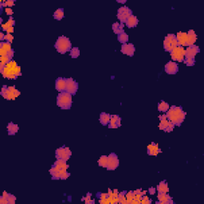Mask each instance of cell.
Segmentation results:
<instances>
[{"label":"cell","mask_w":204,"mask_h":204,"mask_svg":"<svg viewBox=\"0 0 204 204\" xmlns=\"http://www.w3.org/2000/svg\"><path fill=\"white\" fill-rule=\"evenodd\" d=\"M167 121H171L175 126H180L181 124L185 120L186 113L183 110L181 106H171L166 113Z\"/></svg>","instance_id":"1"},{"label":"cell","mask_w":204,"mask_h":204,"mask_svg":"<svg viewBox=\"0 0 204 204\" xmlns=\"http://www.w3.org/2000/svg\"><path fill=\"white\" fill-rule=\"evenodd\" d=\"M55 49H57V51L58 53H67V52H70V50L72 49V43L70 42L69 38L65 37V36H60L58 37L57 39V41L55 42L54 45Z\"/></svg>","instance_id":"2"},{"label":"cell","mask_w":204,"mask_h":204,"mask_svg":"<svg viewBox=\"0 0 204 204\" xmlns=\"http://www.w3.org/2000/svg\"><path fill=\"white\" fill-rule=\"evenodd\" d=\"M72 95L66 93L65 91L61 92L57 97V105L61 109H70L72 107Z\"/></svg>","instance_id":"3"},{"label":"cell","mask_w":204,"mask_h":204,"mask_svg":"<svg viewBox=\"0 0 204 204\" xmlns=\"http://www.w3.org/2000/svg\"><path fill=\"white\" fill-rule=\"evenodd\" d=\"M171 56L172 60L182 62L185 58V49H183V46L179 45L177 47L172 49V51L171 52Z\"/></svg>","instance_id":"4"},{"label":"cell","mask_w":204,"mask_h":204,"mask_svg":"<svg viewBox=\"0 0 204 204\" xmlns=\"http://www.w3.org/2000/svg\"><path fill=\"white\" fill-rule=\"evenodd\" d=\"M131 15H132V11L128 7H121L117 10V19L123 24Z\"/></svg>","instance_id":"5"},{"label":"cell","mask_w":204,"mask_h":204,"mask_svg":"<svg viewBox=\"0 0 204 204\" xmlns=\"http://www.w3.org/2000/svg\"><path fill=\"white\" fill-rule=\"evenodd\" d=\"M72 155V151L67 147H61L57 148L55 151V157L56 159H61L65 160H69Z\"/></svg>","instance_id":"6"},{"label":"cell","mask_w":204,"mask_h":204,"mask_svg":"<svg viewBox=\"0 0 204 204\" xmlns=\"http://www.w3.org/2000/svg\"><path fill=\"white\" fill-rule=\"evenodd\" d=\"M119 167V159L117 154L114 152L110 153V155L108 156V163H107V170L114 171Z\"/></svg>","instance_id":"7"},{"label":"cell","mask_w":204,"mask_h":204,"mask_svg":"<svg viewBox=\"0 0 204 204\" xmlns=\"http://www.w3.org/2000/svg\"><path fill=\"white\" fill-rule=\"evenodd\" d=\"M78 89V83L73 78H66V86L65 92L72 96L75 95Z\"/></svg>","instance_id":"8"},{"label":"cell","mask_w":204,"mask_h":204,"mask_svg":"<svg viewBox=\"0 0 204 204\" xmlns=\"http://www.w3.org/2000/svg\"><path fill=\"white\" fill-rule=\"evenodd\" d=\"M158 201L155 202V203L157 204H173L174 202L172 201V198L167 195V193L163 192H158L157 195Z\"/></svg>","instance_id":"9"},{"label":"cell","mask_w":204,"mask_h":204,"mask_svg":"<svg viewBox=\"0 0 204 204\" xmlns=\"http://www.w3.org/2000/svg\"><path fill=\"white\" fill-rule=\"evenodd\" d=\"M121 53L126 54L128 56L132 57L136 51V48L132 43H125L121 45Z\"/></svg>","instance_id":"10"},{"label":"cell","mask_w":204,"mask_h":204,"mask_svg":"<svg viewBox=\"0 0 204 204\" xmlns=\"http://www.w3.org/2000/svg\"><path fill=\"white\" fill-rule=\"evenodd\" d=\"M199 52L200 49L198 45H192L188 46L185 50V58H195V55Z\"/></svg>","instance_id":"11"},{"label":"cell","mask_w":204,"mask_h":204,"mask_svg":"<svg viewBox=\"0 0 204 204\" xmlns=\"http://www.w3.org/2000/svg\"><path fill=\"white\" fill-rule=\"evenodd\" d=\"M164 70L167 74H176L179 71V66L177 63H175L174 61H168L164 67Z\"/></svg>","instance_id":"12"},{"label":"cell","mask_w":204,"mask_h":204,"mask_svg":"<svg viewBox=\"0 0 204 204\" xmlns=\"http://www.w3.org/2000/svg\"><path fill=\"white\" fill-rule=\"evenodd\" d=\"M109 129H117L121 126V118L118 115H110Z\"/></svg>","instance_id":"13"},{"label":"cell","mask_w":204,"mask_h":204,"mask_svg":"<svg viewBox=\"0 0 204 204\" xmlns=\"http://www.w3.org/2000/svg\"><path fill=\"white\" fill-rule=\"evenodd\" d=\"M66 86V78L63 77H58L55 81V89L58 92H64L65 90Z\"/></svg>","instance_id":"14"},{"label":"cell","mask_w":204,"mask_h":204,"mask_svg":"<svg viewBox=\"0 0 204 204\" xmlns=\"http://www.w3.org/2000/svg\"><path fill=\"white\" fill-rule=\"evenodd\" d=\"M197 40V35L195 33V31L193 30H190L187 33V42L186 45L187 46H191L195 44V42Z\"/></svg>","instance_id":"15"},{"label":"cell","mask_w":204,"mask_h":204,"mask_svg":"<svg viewBox=\"0 0 204 204\" xmlns=\"http://www.w3.org/2000/svg\"><path fill=\"white\" fill-rule=\"evenodd\" d=\"M0 94L2 95L4 98L7 99V100H12V99H15V97L14 93H13L12 91L10 90V89H8V87H7L6 85H3V86Z\"/></svg>","instance_id":"16"},{"label":"cell","mask_w":204,"mask_h":204,"mask_svg":"<svg viewBox=\"0 0 204 204\" xmlns=\"http://www.w3.org/2000/svg\"><path fill=\"white\" fill-rule=\"evenodd\" d=\"M138 23H139V21H138L137 17L132 15L129 17V19L126 20L125 25L127 26L128 28H134V27H136Z\"/></svg>","instance_id":"17"},{"label":"cell","mask_w":204,"mask_h":204,"mask_svg":"<svg viewBox=\"0 0 204 204\" xmlns=\"http://www.w3.org/2000/svg\"><path fill=\"white\" fill-rule=\"evenodd\" d=\"M176 39H177L179 45L181 46H184L186 45V42H187V33H183V32H179L176 35Z\"/></svg>","instance_id":"18"},{"label":"cell","mask_w":204,"mask_h":204,"mask_svg":"<svg viewBox=\"0 0 204 204\" xmlns=\"http://www.w3.org/2000/svg\"><path fill=\"white\" fill-rule=\"evenodd\" d=\"M100 123L103 126H106L109 125L110 121V114L106 113H101L100 114V118H99Z\"/></svg>","instance_id":"19"},{"label":"cell","mask_w":204,"mask_h":204,"mask_svg":"<svg viewBox=\"0 0 204 204\" xmlns=\"http://www.w3.org/2000/svg\"><path fill=\"white\" fill-rule=\"evenodd\" d=\"M19 129V128L18 125H15L14 123H12V122H10L7 125L8 134H9L10 136H14V135H15V134L18 132Z\"/></svg>","instance_id":"20"},{"label":"cell","mask_w":204,"mask_h":204,"mask_svg":"<svg viewBox=\"0 0 204 204\" xmlns=\"http://www.w3.org/2000/svg\"><path fill=\"white\" fill-rule=\"evenodd\" d=\"M156 190L158 192L167 193L169 191V188L167 186V183L166 181H161L156 187Z\"/></svg>","instance_id":"21"},{"label":"cell","mask_w":204,"mask_h":204,"mask_svg":"<svg viewBox=\"0 0 204 204\" xmlns=\"http://www.w3.org/2000/svg\"><path fill=\"white\" fill-rule=\"evenodd\" d=\"M113 30L115 34H117V35L121 33H123L125 32L124 30V24L123 23H115L113 24Z\"/></svg>","instance_id":"22"},{"label":"cell","mask_w":204,"mask_h":204,"mask_svg":"<svg viewBox=\"0 0 204 204\" xmlns=\"http://www.w3.org/2000/svg\"><path fill=\"white\" fill-rule=\"evenodd\" d=\"M15 24V21L12 17H10V19L7 21V23L6 24H2V30L3 31H7V30L11 28V27H14Z\"/></svg>","instance_id":"23"},{"label":"cell","mask_w":204,"mask_h":204,"mask_svg":"<svg viewBox=\"0 0 204 204\" xmlns=\"http://www.w3.org/2000/svg\"><path fill=\"white\" fill-rule=\"evenodd\" d=\"M170 106H169V104L167 103L164 101H162L158 104V111L159 112H163V113H167V111L169 109Z\"/></svg>","instance_id":"24"},{"label":"cell","mask_w":204,"mask_h":204,"mask_svg":"<svg viewBox=\"0 0 204 204\" xmlns=\"http://www.w3.org/2000/svg\"><path fill=\"white\" fill-rule=\"evenodd\" d=\"M53 18L57 21H60L63 19L64 18V9L58 8L57 11L53 13Z\"/></svg>","instance_id":"25"},{"label":"cell","mask_w":204,"mask_h":204,"mask_svg":"<svg viewBox=\"0 0 204 204\" xmlns=\"http://www.w3.org/2000/svg\"><path fill=\"white\" fill-rule=\"evenodd\" d=\"M117 39H118V41L121 43L125 44L129 41V35L126 34L125 32H123V33H121V34H119L117 35Z\"/></svg>","instance_id":"26"},{"label":"cell","mask_w":204,"mask_h":204,"mask_svg":"<svg viewBox=\"0 0 204 204\" xmlns=\"http://www.w3.org/2000/svg\"><path fill=\"white\" fill-rule=\"evenodd\" d=\"M107 163H108V156H107V155H101L98 160L99 166L102 167H105L106 168Z\"/></svg>","instance_id":"27"},{"label":"cell","mask_w":204,"mask_h":204,"mask_svg":"<svg viewBox=\"0 0 204 204\" xmlns=\"http://www.w3.org/2000/svg\"><path fill=\"white\" fill-rule=\"evenodd\" d=\"M135 196H136V195L133 193L132 191H130L129 192L126 193V195H125V197H126V203H132L133 199H135Z\"/></svg>","instance_id":"28"},{"label":"cell","mask_w":204,"mask_h":204,"mask_svg":"<svg viewBox=\"0 0 204 204\" xmlns=\"http://www.w3.org/2000/svg\"><path fill=\"white\" fill-rule=\"evenodd\" d=\"M126 193H127L126 191L118 193V203H126V197H125Z\"/></svg>","instance_id":"29"},{"label":"cell","mask_w":204,"mask_h":204,"mask_svg":"<svg viewBox=\"0 0 204 204\" xmlns=\"http://www.w3.org/2000/svg\"><path fill=\"white\" fill-rule=\"evenodd\" d=\"M70 56L72 58H77L80 56V49L78 47H73L70 50Z\"/></svg>","instance_id":"30"},{"label":"cell","mask_w":204,"mask_h":204,"mask_svg":"<svg viewBox=\"0 0 204 204\" xmlns=\"http://www.w3.org/2000/svg\"><path fill=\"white\" fill-rule=\"evenodd\" d=\"M0 49H5L7 51L11 50V43L7 42H1V43H0Z\"/></svg>","instance_id":"31"},{"label":"cell","mask_w":204,"mask_h":204,"mask_svg":"<svg viewBox=\"0 0 204 204\" xmlns=\"http://www.w3.org/2000/svg\"><path fill=\"white\" fill-rule=\"evenodd\" d=\"M49 173L52 176V179H61V172L57 171H54L50 169L49 170Z\"/></svg>","instance_id":"32"},{"label":"cell","mask_w":204,"mask_h":204,"mask_svg":"<svg viewBox=\"0 0 204 204\" xmlns=\"http://www.w3.org/2000/svg\"><path fill=\"white\" fill-rule=\"evenodd\" d=\"M97 197L99 199H107L109 198V193H102L98 192L97 193Z\"/></svg>","instance_id":"33"},{"label":"cell","mask_w":204,"mask_h":204,"mask_svg":"<svg viewBox=\"0 0 204 204\" xmlns=\"http://www.w3.org/2000/svg\"><path fill=\"white\" fill-rule=\"evenodd\" d=\"M183 62H184L187 66H193V65H195V58H184Z\"/></svg>","instance_id":"34"},{"label":"cell","mask_w":204,"mask_h":204,"mask_svg":"<svg viewBox=\"0 0 204 204\" xmlns=\"http://www.w3.org/2000/svg\"><path fill=\"white\" fill-rule=\"evenodd\" d=\"M163 48H164V49H165V51H167V52H171L172 51V49H173V48H172V46H171V43H169V42H163Z\"/></svg>","instance_id":"35"},{"label":"cell","mask_w":204,"mask_h":204,"mask_svg":"<svg viewBox=\"0 0 204 204\" xmlns=\"http://www.w3.org/2000/svg\"><path fill=\"white\" fill-rule=\"evenodd\" d=\"M69 176H70V173H69V172H67L66 171L61 173V179L65 180V179H67Z\"/></svg>","instance_id":"36"},{"label":"cell","mask_w":204,"mask_h":204,"mask_svg":"<svg viewBox=\"0 0 204 204\" xmlns=\"http://www.w3.org/2000/svg\"><path fill=\"white\" fill-rule=\"evenodd\" d=\"M8 203H9V204H15V201H16V198H15V195H10V196H9V198H8Z\"/></svg>","instance_id":"37"},{"label":"cell","mask_w":204,"mask_h":204,"mask_svg":"<svg viewBox=\"0 0 204 204\" xmlns=\"http://www.w3.org/2000/svg\"><path fill=\"white\" fill-rule=\"evenodd\" d=\"M13 39H14V37L12 36L11 34H6V36H5V40H6V42L11 43L12 41H13Z\"/></svg>","instance_id":"38"},{"label":"cell","mask_w":204,"mask_h":204,"mask_svg":"<svg viewBox=\"0 0 204 204\" xmlns=\"http://www.w3.org/2000/svg\"><path fill=\"white\" fill-rule=\"evenodd\" d=\"M14 53H15V52H14V49H11V50H9V51H7V57L10 59V60H12V58H13V57H14Z\"/></svg>","instance_id":"39"},{"label":"cell","mask_w":204,"mask_h":204,"mask_svg":"<svg viewBox=\"0 0 204 204\" xmlns=\"http://www.w3.org/2000/svg\"><path fill=\"white\" fill-rule=\"evenodd\" d=\"M6 3H7V7H9L11 8V7L14 6V4H15V0H8V1H6Z\"/></svg>","instance_id":"40"},{"label":"cell","mask_w":204,"mask_h":204,"mask_svg":"<svg viewBox=\"0 0 204 204\" xmlns=\"http://www.w3.org/2000/svg\"><path fill=\"white\" fill-rule=\"evenodd\" d=\"M0 204H9L8 200L7 199H5L4 197H0Z\"/></svg>","instance_id":"41"},{"label":"cell","mask_w":204,"mask_h":204,"mask_svg":"<svg viewBox=\"0 0 204 204\" xmlns=\"http://www.w3.org/2000/svg\"><path fill=\"white\" fill-rule=\"evenodd\" d=\"M5 11H6V13H7V15H9V16H11V15H13V11H12L11 8L10 7L6 8Z\"/></svg>","instance_id":"42"},{"label":"cell","mask_w":204,"mask_h":204,"mask_svg":"<svg viewBox=\"0 0 204 204\" xmlns=\"http://www.w3.org/2000/svg\"><path fill=\"white\" fill-rule=\"evenodd\" d=\"M85 203L86 204H94L95 200L94 199H85Z\"/></svg>","instance_id":"43"},{"label":"cell","mask_w":204,"mask_h":204,"mask_svg":"<svg viewBox=\"0 0 204 204\" xmlns=\"http://www.w3.org/2000/svg\"><path fill=\"white\" fill-rule=\"evenodd\" d=\"M148 192H149L150 195H153L155 193V188H154V187H150V188L148 189Z\"/></svg>","instance_id":"44"},{"label":"cell","mask_w":204,"mask_h":204,"mask_svg":"<svg viewBox=\"0 0 204 204\" xmlns=\"http://www.w3.org/2000/svg\"><path fill=\"white\" fill-rule=\"evenodd\" d=\"M159 119L160 121H164V120H167L166 114H164V115H160V116H159Z\"/></svg>","instance_id":"45"},{"label":"cell","mask_w":204,"mask_h":204,"mask_svg":"<svg viewBox=\"0 0 204 204\" xmlns=\"http://www.w3.org/2000/svg\"><path fill=\"white\" fill-rule=\"evenodd\" d=\"M10 195H11V194H9V193H7V191H3V195H2V196L4 197L5 199H8V198H9V196H10Z\"/></svg>","instance_id":"46"},{"label":"cell","mask_w":204,"mask_h":204,"mask_svg":"<svg viewBox=\"0 0 204 204\" xmlns=\"http://www.w3.org/2000/svg\"><path fill=\"white\" fill-rule=\"evenodd\" d=\"M151 202L152 201L151 200V199H146V200H143L141 201V203H145V204H151Z\"/></svg>","instance_id":"47"},{"label":"cell","mask_w":204,"mask_h":204,"mask_svg":"<svg viewBox=\"0 0 204 204\" xmlns=\"http://www.w3.org/2000/svg\"><path fill=\"white\" fill-rule=\"evenodd\" d=\"M5 36H6V35H5L3 32H0V40H1L2 42H3V40H5Z\"/></svg>","instance_id":"48"},{"label":"cell","mask_w":204,"mask_h":204,"mask_svg":"<svg viewBox=\"0 0 204 204\" xmlns=\"http://www.w3.org/2000/svg\"><path fill=\"white\" fill-rule=\"evenodd\" d=\"M7 34H11V33H13V32H14V27L9 28V29L7 30Z\"/></svg>","instance_id":"49"},{"label":"cell","mask_w":204,"mask_h":204,"mask_svg":"<svg viewBox=\"0 0 204 204\" xmlns=\"http://www.w3.org/2000/svg\"><path fill=\"white\" fill-rule=\"evenodd\" d=\"M117 3H125L126 0H117Z\"/></svg>","instance_id":"50"}]
</instances>
